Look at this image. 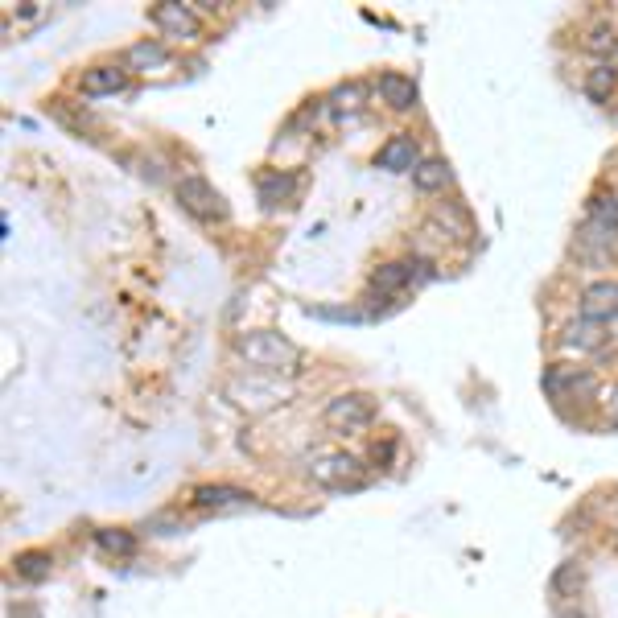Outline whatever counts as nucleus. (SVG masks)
<instances>
[{"mask_svg":"<svg viewBox=\"0 0 618 618\" xmlns=\"http://www.w3.org/2000/svg\"><path fill=\"white\" fill-rule=\"evenodd\" d=\"M590 223L618 231V190H602V194L590 198Z\"/></svg>","mask_w":618,"mask_h":618,"instance_id":"a211bd4d","label":"nucleus"},{"mask_svg":"<svg viewBox=\"0 0 618 618\" xmlns=\"http://www.w3.org/2000/svg\"><path fill=\"white\" fill-rule=\"evenodd\" d=\"M614 46H618V38H614V29H610V25L590 29V38H586V50H590V54H610Z\"/></svg>","mask_w":618,"mask_h":618,"instance_id":"b1692460","label":"nucleus"},{"mask_svg":"<svg viewBox=\"0 0 618 618\" xmlns=\"http://www.w3.org/2000/svg\"><path fill=\"white\" fill-rule=\"evenodd\" d=\"M586 586V573H581V565L577 561H565V565H557V573L548 577V594L553 598H577V590Z\"/></svg>","mask_w":618,"mask_h":618,"instance_id":"f3484780","label":"nucleus"},{"mask_svg":"<svg viewBox=\"0 0 618 618\" xmlns=\"http://www.w3.org/2000/svg\"><path fill=\"white\" fill-rule=\"evenodd\" d=\"M190 503L194 507H206V511H223V507H244V503H252V495L248 491H239V487H198L194 495H190Z\"/></svg>","mask_w":618,"mask_h":618,"instance_id":"9d476101","label":"nucleus"},{"mask_svg":"<svg viewBox=\"0 0 618 618\" xmlns=\"http://www.w3.org/2000/svg\"><path fill=\"white\" fill-rule=\"evenodd\" d=\"M297 186H301V178H297V174H277V169H272V174H264V178H260V202H264V206L289 202Z\"/></svg>","mask_w":618,"mask_h":618,"instance_id":"dca6fc26","label":"nucleus"},{"mask_svg":"<svg viewBox=\"0 0 618 618\" xmlns=\"http://www.w3.org/2000/svg\"><path fill=\"white\" fill-rule=\"evenodd\" d=\"M606 412H610V421L618 425V384H614V388L606 392Z\"/></svg>","mask_w":618,"mask_h":618,"instance_id":"393cba45","label":"nucleus"},{"mask_svg":"<svg viewBox=\"0 0 618 618\" xmlns=\"http://www.w3.org/2000/svg\"><path fill=\"white\" fill-rule=\"evenodd\" d=\"M124 62L132 66V71H161V66L169 62V50L161 42H136L124 50Z\"/></svg>","mask_w":618,"mask_h":618,"instance_id":"2eb2a0df","label":"nucleus"},{"mask_svg":"<svg viewBox=\"0 0 618 618\" xmlns=\"http://www.w3.org/2000/svg\"><path fill=\"white\" fill-rule=\"evenodd\" d=\"M375 91H380V99L396 112L417 108V83H412L408 75H400V71H384L380 79H375Z\"/></svg>","mask_w":618,"mask_h":618,"instance_id":"6e6552de","label":"nucleus"},{"mask_svg":"<svg viewBox=\"0 0 618 618\" xmlns=\"http://www.w3.org/2000/svg\"><path fill=\"white\" fill-rule=\"evenodd\" d=\"M412 186H417L421 194L445 190V186H450V165H445L441 157H425L417 169H412Z\"/></svg>","mask_w":618,"mask_h":618,"instance_id":"4468645a","label":"nucleus"},{"mask_svg":"<svg viewBox=\"0 0 618 618\" xmlns=\"http://www.w3.org/2000/svg\"><path fill=\"white\" fill-rule=\"evenodd\" d=\"M581 318H590V322L618 318V281H594L581 289Z\"/></svg>","mask_w":618,"mask_h":618,"instance_id":"0eeeda50","label":"nucleus"},{"mask_svg":"<svg viewBox=\"0 0 618 618\" xmlns=\"http://www.w3.org/2000/svg\"><path fill=\"white\" fill-rule=\"evenodd\" d=\"M557 618H594V614H590V610H581V606H561Z\"/></svg>","mask_w":618,"mask_h":618,"instance_id":"a878e982","label":"nucleus"},{"mask_svg":"<svg viewBox=\"0 0 618 618\" xmlns=\"http://www.w3.org/2000/svg\"><path fill=\"white\" fill-rule=\"evenodd\" d=\"M95 544L103 553H116V557H132L136 548V536L132 532H120V528H108V532H95Z\"/></svg>","mask_w":618,"mask_h":618,"instance_id":"4be33fe9","label":"nucleus"},{"mask_svg":"<svg viewBox=\"0 0 618 618\" xmlns=\"http://www.w3.org/2000/svg\"><path fill=\"white\" fill-rule=\"evenodd\" d=\"M309 478L322 487H363V462L351 458V454H326L309 466Z\"/></svg>","mask_w":618,"mask_h":618,"instance_id":"20e7f679","label":"nucleus"},{"mask_svg":"<svg viewBox=\"0 0 618 618\" xmlns=\"http://www.w3.org/2000/svg\"><path fill=\"white\" fill-rule=\"evenodd\" d=\"M412 281V264L408 260H388L371 272V289L375 293H400Z\"/></svg>","mask_w":618,"mask_h":618,"instance_id":"ddd939ff","label":"nucleus"},{"mask_svg":"<svg viewBox=\"0 0 618 618\" xmlns=\"http://www.w3.org/2000/svg\"><path fill=\"white\" fill-rule=\"evenodd\" d=\"M565 392H573V396H581V400H594L598 396V380L590 371H569V388Z\"/></svg>","mask_w":618,"mask_h":618,"instance_id":"5701e85b","label":"nucleus"},{"mask_svg":"<svg viewBox=\"0 0 618 618\" xmlns=\"http://www.w3.org/2000/svg\"><path fill=\"white\" fill-rule=\"evenodd\" d=\"M149 21L157 29H165V33H174V38H194V33L202 29L198 13L186 9V5H174V0H161V5H153L149 9Z\"/></svg>","mask_w":618,"mask_h":618,"instance_id":"423d86ee","label":"nucleus"},{"mask_svg":"<svg viewBox=\"0 0 618 618\" xmlns=\"http://www.w3.org/2000/svg\"><path fill=\"white\" fill-rule=\"evenodd\" d=\"M375 165L388 169V174H412V169L421 165V149H417V141H412L408 132H396V136H388V141L380 145Z\"/></svg>","mask_w":618,"mask_h":618,"instance_id":"39448f33","label":"nucleus"},{"mask_svg":"<svg viewBox=\"0 0 618 618\" xmlns=\"http://www.w3.org/2000/svg\"><path fill=\"white\" fill-rule=\"evenodd\" d=\"M13 565H17V573H21L25 581H46L54 561H50V553H17Z\"/></svg>","mask_w":618,"mask_h":618,"instance_id":"aec40b11","label":"nucleus"},{"mask_svg":"<svg viewBox=\"0 0 618 618\" xmlns=\"http://www.w3.org/2000/svg\"><path fill=\"white\" fill-rule=\"evenodd\" d=\"M235 355L244 359L248 367L256 371H268V375H293L301 367V351L293 347L289 338L272 334V330H248L235 338Z\"/></svg>","mask_w":618,"mask_h":618,"instance_id":"f257e3e1","label":"nucleus"},{"mask_svg":"<svg viewBox=\"0 0 618 618\" xmlns=\"http://www.w3.org/2000/svg\"><path fill=\"white\" fill-rule=\"evenodd\" d=\"M124 83H128V71H120V66H87L79 79L83 95H116Z\"/></svg>","mask_w":618,"mask_h":618,"instance_id":"1a4fd4ad","label":"nucleus"},{"mask_svg":"<svg viewBox=\"0 0 618 618\" xmlns=\"http://www.w3.org/2000/svg\"><path fill=\"white\" fill-rule=\"evenodd\" d=\"M322 421L334 429H367L375 421V400L363 392H347V396H334L322 412Z\"/></svg>","mask_w":618,"mask_h":618,"instance_id":"7ed1b4c3","label":"nucleus"},{"mask_svg":"<svg viewBox=\"0 0 618 618\" xmlns=\"http://www.w3.org/2000/svg\"><path fill=\"white\" fill-rule=\"evenodd\" d=\"M614 83H618V71H614V66H606V62H598L594 71L586 75V83H581V87H586V95H590L594 103H602V99H610Z\"/></svg>","mask_w":618,"mask_h":618,"instance_id":"6ab92c4d","label":"nucleus"},{"mask_svg":"<svg viewBox=\"0 0 618 618\" xmlns=\"http://www.w3.org/2000/svg\"><path fill=\"white\" fill-rule=\"evenodd\" d=\"M363 99H367V87L363 83H338L334 91H330V103H334V108L338 112H359L363 108Z\"/></svg>","mask_w":618,"mask_h":618,"instance_id":"412c9836","label":"nucleus"},{"mask_svg":"<svg viewBox=\"0 0 618 618\" xmlns=\"http://www.w3.org/2000/svg\"><path fill=\"white\" fill-rule=\"evenodd\" d=\"M227 392H231L239 404H244V408H256V400H248V392H252V396H260V408L285 404V388H277V384H260V380H235Z\"/></svg>","mask_w":618,"mask_h":618,"instance_id":"9b49d317","label":"nucleus"},{"mask_svg":"<svg viewBox=\"0 0 618 618\" xmlns=\"http://www.w3.org/2000/svg\"><path fill=\"white\" fill-rule=\"evenodd\" d=\"M178 202H182V211L202 219V223H223L227 219V202L223 194L206 182V178H182L178 182Z\"/></svg>","mask_w":618,"mask_h":618,"instance_id":"f03ea898","label":"nucleus"},{"mask_svg":"<svg viewBox=\"0 0 618 618\" xmlns=\"http://www.w3.org/2000/svg\"><path fill=\"white\" fill-rule=\"evenodd\" d=\"M565 347L569 351H598L602 342H606V326L602 322H590V318H581V322H573L569 330H565Z\"/></svg>","mask_w":618,"mask_h":618,"instance_id":"f8f14e48","label":"nucleus"}]
</instances>
